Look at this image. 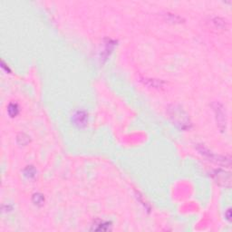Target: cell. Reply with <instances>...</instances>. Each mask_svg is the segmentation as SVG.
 Listing matches in <instances>:
<instances>
[{"label":"cell","instance_id":"2","mask_svg":"<svg viewBox=\"0 0 232 232\" xmlns=\"http://www.w3.org/2000/svg\"><path fill=\"white\" fill-rule=\"evenodd\" d=\"M73 119H74L73 121L75 124L82 126V125H84L86 122V114L83 112H78L73 115Z\"/></svg>","mask_w":232,"mask_h":232},{"label":"cell","instance_id":"5","mask_svg":"<svg viewBox=\"0 0 232 232\" xmlns=\"http://www.w3.org/2000/svg\"><path fill=\"white\" fill-rule=\"evenodd\" d=\"M98 226H99V228L95 229V230H107L110 227V223L109 222H101Z\"/></svg>","mask_w":232,"mask_h":232},{"label":"cell","instance_id":"4","mask_svg":"<svg viewBox=\"0 0 232 232\" xmlns=\"http://www.w3.org/2000/svg\"><path fill=\"white\" fill-rule=\"evenodd\" d=\"M44 200H45V199L41 194H35L34 197H33V201L36 205H42Z\"/></svg>","mask_w":232,"mask_h":232},{"label":"cell","instance_id":"1","mask_svg":"<svg viewBox=\"0 0 232 232\" xmlns=\"http://www.w3.org/2000/svg\"><path fill=\"white\" fill-rule=\"evenodd\" d=\"M172 111V113L171 114V117L173 119V121L176 122L175 124L179 125L181 129H187L189 127L190 122L188 115L182 110H180V108L173 107Z\"/></svg>","mask_w":232,"mask_h":232},{"label":"cell","instance_id":"3","mask_svg":"<svg viewBox=\"0 0 232 232\" xmlns=\"http://www.w3.org/2000/svg\"><path fill=\"white\" fill-rule=\"evenodd\" d=\"M7 111H8L9 115L11 116V117H15V116L17 115V114H18V111H19V110H18V106H17L16 104H9Z\"/></svg>","mask_w":232,"mask_h":232}]
</instances>
